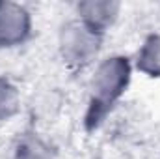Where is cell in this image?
I'll list each match as a JSON object with an SVG mask.
<instances>
[{
	"label": "cell",
	"mask_w": 160,
	"mask_h": 159,
	"mask_svg": "<svg viewBox=\"0 0 160 159\" xmlns=\"http://www.w3.org/2000/svg\"><path fill=\"white\" fill-rule=\"evenodd\" d=\"M132 62L123 54H112L95 66L89 79V99L86 111L88 127H97L118 105L132 80Z\"/></svg>",
	"instance_id": "cell-1"
},
{
	"label": "cell",
	"mask_w": 160,
	"mask_h": 159,
	"mask_svg": "<svg viewBox=\"0 0 160 159\" xmlns=\"http://www.w3.org/2000/svg\"><path fill=\"white\" fill-rule=\"evenodd\" d=\"M104 34L93 30L78 17L62 25L58 32V52L65 66L73 69H84L91 66L102 49Z\"/></svg>",
	"instance_id": "cell-2"
},
{
	"label": "cell",
	"mask_w": 160,
	"mask_h": 159,
	"mask_svg": "<svg viewBox=\"0 0 160 159\" xmlns=\"http://www.w3.org/2000/svg\"><path fill=\"white\" fill-rule=\"evenodd\" d=\"M32 34V15L19 2H0V47H19Z\"/></svg>",
	"instance_id": "cell-3"
},
{
	"label": "cell",
	"mask_w": 160,
	"mask_h": 159,
	"mask_svg": "<svg viewBox=\"0 0 160 159\" xmlns=\"http://www.w3.org/2000/svg\"><path fill=\"white\" fill-rule=\"evenodd\" d=\"M119 13L121 4L116 0H86L77 4V17L101 34L116 25Z\"/></svg>",
	"instance_id": "cell-4"
},
{
	"label": "cell",
	"mask_w": 160,
	"mask_h": 159,
	"mask_svg": "<svg viewBox=\"0 0 160 159\" xmlns=\"http://www.w3.org/2000/svg\"><path fill=\"white\" fill-rule=\"evenodd\" d=\"M132 66L151 79H160V34H151L143 40Z\"/></svg>",
	"instance_id": "cell-5"
},
{
	"label": "cell",
	"mask_w": 160,
	"mask_h": 159,
	"mask_svg": "<svg viewBox=\"0 0 160 159\" xmlns=\"http://www.w3.org/2000/svg\"><path fill=\"white\" fill-rule=\"evenodd\" d=\"M11 159H50V146L36 133H24L13 146Z\"/></svg>",
	"instance_id": "cell-6"
},
{
	"label": "cell",
	"mask_w": 160,
	"mask_h": 159,
	"mask_svg": "<svg viewBox=\"0 0 160 159\" xmlns=\"http://www.w3.org/2000/svg\"><path fill=\"white\" fill-rule=\"evenodd\" d=\"M21 94L17 86L6 77H0V122H8L19 112Z\"/></svg>",
	"instance_id": "cell-7"
}]
</instances>
